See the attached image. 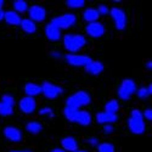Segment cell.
<instances>
[{"label": "cell", "mask_w": 152, "mask_h": 152, "mask_svg": "<svg viewBox=\"0 0 152 152\" xmlns=\"http://www.w3.org/2000/svg\"><path fill=\"white\" fill-rule=\"evenodd\" d=\"M23 91H24V96H29V97H34L38 95H42V88L40 84L34 83V82H28L24 84L23 86Z\"/></svg>", "instance_id": "obj_17"}, {"label": "cell", "mask_w": 152, "mask_h": 152, "mask_svg": "<svg viewBox=\"0 0 152 152\" xmlns=\"http://www.w3.org/2000/svg\"><path fill=\"white\" fill-rule=\"evenodd\" d=\"M28 18L32 20L34 23H42L46 20L48 17V11L44 6L42 5H38V4H34V5H31L28 7Z\"/></svg>", "instance_id": "obj_9"}, {"label": "cell", "mask_w": 152, "mask_h": 152, "mask_svg": "<svg viewBox=\"0 0 152 152\" xmlns=\"http://www.w3.org/2000/svg\"><path fill=\"white\" fill-rule=\"evenodd\" d=\"M84 69L90 75H100L105 71V65L99 60H91L88 65H85Z\"/></svg>", "instance_id": "obj_15"}, {"label": "cell", "mask_w": 152, "mask_h": 152, "mask_svg": "<svg viewBox=\"0 0 152 152\" xmlns=\"http://www.w3.org/2000/svg\"><path fill=\"white\" fill-rule=\"evenodd\" d=\"M102 130L105 134H112L115 132V126H113V124H105L102 125Z\"/></svg>", "instance_id": "obj_36"}, {"label": "cell", "mask_w": 152, "mask_h": 152, "mask_svg": "<svg viewBox=\"0 0 152 152\" xmlns=\"http://www.w3.org/2000/svg\"><path fill=\"white\" fill-rule=\"evenodd\" d=\"M126 125L132 134L142 135L146 130V122L142 117V112L139 108H133L130 111V116L126 119Z\"/></svg>", "instance_id": "obj_2"}, {"label": "cell", "mask_w": 152, "mask_h": 152, "mask_svg": "<svg viewBox=\"0 0 152 152\" xmlns=\"http://www.w3.org/2000/svg\"><path fill=\"white\" fill-rule=\"evenodd\" d=\"M4 6V0H0V9H3Z\"/></svg>", "instance_id": "obj_43"}, {"label": "cell", "mask_w": 152, "mask_h": 152, "mask_svg": "<svg viewBox=\"0 0 152 152\" xmlns=\"http://www.w3.org/2000/svg\"><path fill=\"white\" fill-rule=\"evenodd\" d=\"M137 89L136 82L132 78H124L118 85L117 89V96L122 101H128L132 99L133 95H135V91Z\"/></svg>", "instance_id": "obj_4"}, {"label": "cell", "mask_w": 152, "mask_h": 152, "mask_svg": "<svg viewBox=\"0 0 152 152\" xmlns=\"http://www.w3.org/2000/svg\"><path fill=\"white\" fill-rule=\"evenodd\" d=\"M4 21V10L0 9V22Z\"/></svg>", "instance_id": "obj_40"}, {"label": "cell", "mask_w": 152, "mask_h": 152, "mask_svg": "<svg viewBox=\"0 0 152 152\" xmlns=\"http://www.w3.org/2000/svg\"><path fill=\"white\" fill-rule=\"evenodd\" d=\"M106 33V28L100 21L93 22V23H88L85 26V34L93 38V39H99V38H102Z\"/></svg>", "instance_id": "obj_10"}, {"label": "cell", "mask_w": 152, "mask_h": 152, "mask_svg": "<svg viewBox=\"0 0 152 152\" xmlns=\"http://www.w3.org/2000/svg\"><path fill=\"white\" fill-rule=\"evenodd\" d=\"M12 115H14V107L4 105V104L0 102V116L1 117H10Z\"/></svg>", "instance_id": "obj_30"}, {"label": "cell", "mask_w": 152, "mask_h": 152, "mask_svg": "<svg viewBox=\"0 0 152 152\" xmlns=\"http://www.w3.org/2000/svg\"><path fill=\"white\" fill-rule=\"evenodd\" d=\"M44 34L49 42H60L62 39V31H60L57 27H55L51 22L45 24Z\"/></svg>", "instance_id": "obj_13"}, {"label": "cell", "mask_w": 152, "mask_h": 152, "mask_svg": "<svg viewBox=\"0 0 152 152\" xmlns=\"http://www.w3.org/2000/svg\"><path fill=\"white\" fill-rule=\"evenodd\" d=\"M66 6L71 10H79L85 6V1L84 0H67Z\"/></svg>", "instance_id": "obj_27"}, {"label": "cell", "mask_w": 152, "mask_h": 152, "mask_svg": "<svg viewBox=\"0 0 152 152\" xmlns=\"http://www.w3.org/2000/svg\"><path fill=\"white\" fill-rule=\"evenodd\" d=\"M82 17L88 24V23H93V22L99 21L100 15H99L96 7H85L82 14Z\"/></svg>", "instance_id": "obj_20"}, {"label": "cell", "mask_w": 152, "mask_h": 152, "mask_svg": "<svg viewBox=\"0 0 152 152\" xmlns=\"http://www.w3.org/2000/svg\"><path fill=\"white\" fill-rule=\"evenodd\" d=\"M3 135L6 140L11 142H20L23 137L22 130L16 125H6L3 128Z\"/></svg>", "instance_id": "obj_12"}, {"label": "cell", "mask_w": 152, "mask_h": 152, "mask_svg": "<svg viewBox=\"0 0 152 152\" xmlns=\"http://www.w3.org/2000/svg\"><path fill=\"white\" fill-rule=\"evenodd\" d=\"M0 102L4 104V105H7V106H11V107H15L16 105V99L14 95H11L9 93H5L1 95V97H0Z\"/></svg>", "instance_id": "obj_26"}, {"label": "cell", "mask_w": 152, "mask_h": 152, "mask_svg": "<svg viewBox=\"0 0 152 152\" xmlns=\"http://www.w3.org/2000/svg\"><path fill=\"white\" fill-rule=\"evenodd\" d=\"M20 27H21V29H22L24 33H27V34H34V33L38 31L37 23H34V22H33L32 20H29L28 17L21 20Z\"/></svg>", "instance_id": "obj_21"}, {"label": "cell", "mask_w": 152, "mask_h": 152, "mask_svg": "<svg viewBox=\"0 0 152 152\" xmlns=\"http://www.w3.org/2000/svg\"><path fill=\"white\" fill-rule=\"evenodd\" d=\"M62 44L68 54H78L86 45V38L79 33H66L62 35Z\"/></svg>", "instance_id": "obj_1"}, {"label": "cell", "mask_w": 152, "mask_h": 152, "mask_svg": "<svg viewBox=\"0 0 152 152\" xmlns=\"http://www.w3.org/2000/svg\"><path fill=\"white\" fill-rule=\"evenodd\" d=\"M93 122V116L89 111L86 110H79L78 111V115H77V118H75V122L79 124L80 126H89Z\"/></svg>", "instance_id": "obj_18"}, {"label": "cell", "mask_w": 152, "mask_h": 152, "mask_svg": "<svg viewBox=\"0 0 152 152\" xmlns=\"http://www.w3.org/2000/svg\"><path fill=\"white\" fill-rule=\"evenodd\" d=\"M113 21V24L117 31H124L126 28V12L124 11V9L119 7V6H113L110 9V14H108Z\"/></svg>", "instance_id": "obj_6"}, {"label": "cell", "mask_w": 152, "mask_h": 152, "mask_svg": "<svg viewBox=\"0 0 152 152\" xmlns=\"http://www.w3.org/2000/svg\"><path fill=\"white\" fill-rule=\"evenodd\" d=\"M24 129H26L27 133H29L32 135H38L43 130V124L38 121H29L24 125Z\"/></svg>", "instance_id": "obj_22"}, {"label": "cell", "mask_w": 152, "mask_h": 152, "mask_svg": "<svg viewBox=\"0 0 152 152\" xmlns=\"http://www.w3.org/2000/svg\"><path fill=\"white\" fill-rule=\"evenodd\" d=\"M39 116H43V117H48V118H55V112L54 110L50 107V106H44L42 108H39L38 111Z\"/></svg>", "instance_id": "obj_29"}, {"label": "cell", "mask_w": 152, "mask_h": 152, "mask_svg": "<svg viewBox=\"0 0 152 152\" xmlns=\"http://www.w3.org/2000/svg\"><path fill=\"white\" fill-rule=\"evenodd\" d=\"M135 95L137 96V99H140V100H146L147 97L151 96V94L147 90V86H140V88H137L136 91H135Z\"/></svg>", "instance_id": "obj_31"}, {"label": "cell", "mask_w": 152, "mask_h": 152, "mask_svg": "<svg viewBox=\"0 0 152 152\" xmlns=\"http://www.w3.org/2000/svg\"><path fill=\"white\" fill-rule=\"evenodd\" d=\"M74 152H89L88 150H84V148H78L77 151H74Z\"/></svg>", "instance_id": "obj_42"}, {"label": "cell", "mask_w": 152, "mask_h": 152, "mask_svg": "<svg viewBox=\"0 0 152 152\" xmlns=\"http://www.w3.org/2000/svg\"><path fill=\"white\" fill-rule=\"evenodd\" d=\"M49 55H50V57H53V58H55V60H61V58H63V55L61 54V51H58V50H51V51L49 53Z\"/></svg>", "instance_id": "obj_35"}, {"label": "cell", "mask_w": 152, "mask_h": 152, "mask_svg": "<svg viewBox=\"0 0 152 152\" xmlns=\"http://www.w3.org/2000/svg\"><path fill=\"white\" fill-rule=\"evenodd\" d=\"M96 10H97L100 16H107L110 14V7L106 4H99L97 7H96Z\"/></svg>", "instance_id": "obj_32"}, {"label": "cell", "mask_w": 152, "mask_h": 152, "mask_svg": "<svg viewBox=\"0 0 152 152\" xmlns=\"http://www.w3.org/2000/svg\"><path fill=\"white\" fill-rule=\"evenodd\" d=\"M97 152H116V147L111 142H100L97 145Z\"/></svg>", "instance_id": "obj_28"}, {"label": "cell", "mask_w": 152, "mask_h": 152, "mask_svg": "<svg viewBox=\"0 0 152 152\" xmlns=\"http://www.w3.org/2000/svg\"><path fill=\"white\" fill-rule=\"evenodd\" d=\"M119 108H121L119 101L117 99H111L105 104L104 111L107 112V113H111V115H117V112L119 111Z\"/></svg>", "instance_id": "obj_23"}, {"label": "cell", "mask_w": 152, "mask_h": 152, "mask_svg": "<svg viewBox=\"0 0 152 152\" xmlns=\"http://www.w3.org/2000/svg\"><path fill=\"white\" fill-rule=\"evenodd\" d=\"M142 112V117H144V119L145 121H148V122H151L152 121V110L148 107V108H145L144 111H141Z\"/></svg>", "instance_id": "obj_34"}, {"label": "cell", "mask_w": 152, "mask_h": 152, "mask_svg": "<svg viewBox=\"0 0 152 152\" xmlns=\"http://www.w3.org/2000/svg\"><path fill=\"white\" fill-rule=\"evenodd\" d=\"M66 63L72 67H85L93 58L89 55H84V54H66L63 56Z\"/></svg>", "instance_id": "obj_8"}, {"label": "cell", "mask_w": 152, "mask_h": 152, "mask_svg": "<svg viewBox=\"0 0 152 152\" xmlns=\"http://www.w3.org/2000/svg\"><path fill=\"white\" fill-rule=\"evenodd\" d=\"M77 15L73 14V12H66V14H62L60 16L54 17L51 21L55 27H57L60 31H66L69 29L71 27H73L75 23H77Z\"/></svg>", "instance_id": "obj_5"}, {"label": "cell", "mask_w": 152, "mask_h": 152, "mask_svg": "<svg viewBox=\"0 0 152 152\" xmlns=\"http://www.w3.org/2000/svg\"><path fill=\"white\" fill-rule=\"evenodd\" d=\"M60 145L61 148L66 152H74L79 148V144L78 140L72 135H67V136H63L61 140H60Z\"/></svg>", "instance_id": "obj_14"}, {"label": "cell", "mask_w": 152, "mask_h": 152, "mask_svg": "<svg viewBox=\"0 0 152 152\" xmlns=\"http://www.w3.org/2000/svg\"><path fill=\"white\" fill-rule=\"evenodd\" d=\"M50 152H66V151H63L61 147H54Z\"/></svg>", "instance_id": "obj_39"}, {"label": "cell", "mask_w": 152, "mask_h": 152, "mask_svg": "<svg viewBox=\"0 0 152 152\" xmlns=\"http://www.w3.org/2000/svg\"><path fill=\"white\" fill-rule=\"evenodd\" d=\"M145 67H146L148 71H151V69H152V61H147L146 65H145Z\"/></svg>", "instance_id": "obj_38"}, {"label": "cell", "mask_w": 152, "mask_h": 152, "mask_svg": "<svg viewBox=\"0 0 152 152\" xmlns=\"http://www.w3.org/2000/svg\"><path fill=\"white\" fill-rule=\"evenodd\" d=\"M10 152H33V151L27 150V148H23V150H11Z\"/></svg>", "instance_id": "obj_37"}, {"label": "cell", "mask_w": 152, "mask_h": 152, "mask_svg": "<svg viewBox=\"0 0 152 152\" xmlns=\"http://www.w3.org/2000/svg\"><path fill=\"white\" fill-rule=\"evenodd\" d=\"M85 142L89 145V146H91V147H97V145L100 144L99 139L96 136H89V137H86L85 139Z\"/></svg>", "instance_id": "obj_33"}, {"label": "cell", "mask_w": 152, "mask_h": 152, "mask_svg": "<svg viewBox=\"0 0 152 152\" xmlns=\"http://www.w3.org/2000/svg\"><path fill=\"white\" fill-rule=\"evenodd\" d=\"M28 7H29V4L26 1V0H14V1H12V10L15 12H17L18 15L27 12Z\"/></svg>", "instance_id": "obj_24"}, {"label": "cell", "mask_w": 152, "mask_h": 152, "mask_svg": "<svg viewBox=\"0 0 152 152\" xmlns=\"http://www.w3.org/2000/svg\"><path fill=\"white\" fill-rule=\"evenodd\" d=\"M95 121L97 124L105 125V124H113L118 121V115H111L105 111H100L95 115Z\"/></svg>", "instance_id": "obj_16"}, {"label": "cell", "mask_w": 152, "mask_h": 152, "mask_svg": "<svg viewBox=\"0 0 152 152\" xmlns=\"http://www.w3.org/2000/svg\"><path fill=\"white\" fill-rule=\"evenodd\" d=\"M147 90H148L150 94H152V84H148L147 85Z\"/></svg>", "instance_id": "obj_41"}, {"label": "cell", "mask_w": 152, "mask_h": 152, "mask_svg": "<svg viewBox=\"0 0 152 152\" xmlns=\"http://www.w3.org/2000/svg\"><path fill=\"white\" fill-rule=\"evenodd\" d=\"M91 104V96L86 90H77L66 99V106L82 110Z\"/></svg>", "instance_id": "obj_3"}, {"label": "cell", "mask_w": 152, "mask_h": 152, "mask_svg": "<svg viewBox=\"0 0 152 152\" xmlns=\"http://www.w3.org/2000/svg\"><path fill=\"white\" fill-rule=\"evenodd\" d=\"M21 20H22L21 15H18L14 10L4 11V21L9 24V26H20Z\"/></svg>", "instance_id": "obj_19"}, {"label": "cell", "mask_w": 152, "mask_h": 152, "mask_svg": "<svg viewBox=\"0 0 152 152\" xmlns=\"http://www.w3.org/2000/svg\"><path fill=\"white\" fill-rule=\"evenodd\" d=\"M78 111H79V110H77V108L65 106V108H63L62 113H63V117H65L68 122L74 123V122H75V118H77V115H78Z\"/></svg>", "instance_id": "obj_25"}, {"label": "cell", "mask_w": 152, "mask_h": 152, "mask_svg": "<svg viewBox=\"0 0 152 152\" xmlns=\"http://www.w3.org/2000/svg\"><path fill=\"white\" fill-rule=\"evenodd\" d=\"M40 88H42V95L48 100H55L63 94L62 86H60L53 82H49V80L43 82L40 84Z\"/></svg>", "instance_id": "obj_7"}, {"label": "cell", "mask_w": 152, "mask_h": 152, "mask_svg": "<svg viewBox=\"0 0 152 152\" xmlns=\"http://www.w3.org/2000/svg\"><path fill=\"white\" fill-rule=\"evenodd\" d=\"M17 106L18 110L24 113V115H32L37 111V100L34 97L29 96H23L17 101Z\"/></svg>", "instance_id": "obj_11"}]
</instances>
